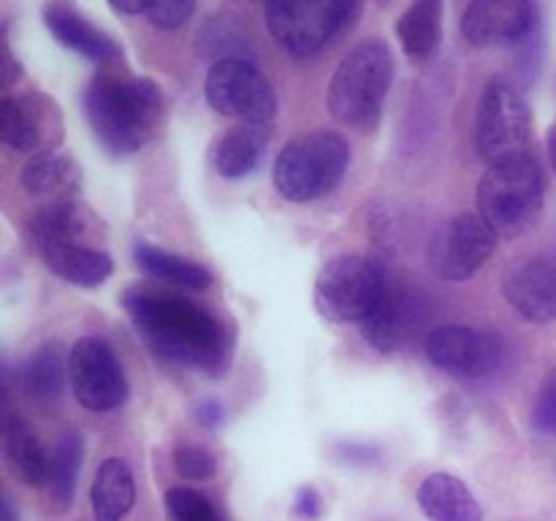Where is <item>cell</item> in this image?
Masks as SVG:
<instances>
[{
    "label": "cell",
    "mask_w": 556,
    "mask_h": 521,
    "mask_svg": "<svg viewBox=\"0 0 556 521\" xmlns=\"http://www.w3.org/2000/svg\"><path fill=\"white\" fill-rule=\"evenodd\" d=\"M38 253L60 280L79 288H98L114 271L112 255L81 242H41Z\"/></svg>",
    "instance_id": "17"
},
{
    "label": "cell",
    "mask_w": 556,
    "mask_h": 521,
    "mask_svg": "<svg viewBox=\"0 0 556 521\" xmlns=\"http://www.w3.org/2000/svg\"><path fill=\"white\" fill-rule=\"evenodd\" d=\"M96 521H123L136 503V481L123 459H103L90 488Z\"/></svg>",
    "instance_id": "21"
},
{
    "label": "cell",
    "mask_w": 556,
    "mask_h": 521,
    "mask_svg": "<svg viewBox=\"0 0 556 521\" xmlns=\"http://www.w3.org/2000/svg\"><path fill=\"white\" fill-rule=\"evenodd\" d=\"M168 521H223L210 497L190 486H174L166 492Z\"/></svg>",
    "instance_id": "30"
},
{
    "label": "cell",
    "mask_w": 556,
    "mask_h": 521,
    "mask_svg": "<svg viewBox=\"0 0 556 521\" xmlns=\"http://www.w3.org/2000/svg\"><path fill=\"white\" fill-rule=\"evenodd\" d=\"M195 47L201 49V54L215 60V63H220V60H231V58L253 60L250 58L248 33H244V27L239 25V20H233L231 14L206 16L199 36H195Z\"/></svg>",
    "instance_id": "27"
},
{
    "label": "cell",
    "mask_w": 556,
    "mask_h": 521,
    "mask_svg": "<svg viewBox=\"0 0 556 521\" xmlns=\"http://www.w3.org/2000/svg\"><path fill=\"white\" fill-rule=\"evenodd\" d=\"M402 304L405 302H402V296L396 293V288L391 285L383 302L378 304V309L362 323L364 336H367V342H372L378 351L389 353L400 345L402 331H405V309H402Z\"/></svg>",
    "instance_id": "29"
},
{
    "label": "cell",
    "mask_w": 556,
    "mask_h": 521,
    "mask_svg": "<svg viewBox=\"0 0 556 521\" xmlns=\"http://www.w3.org/2000/svg\"><path fill=\"white\" fill-rule=\"evenodd\" d=\"M20 185L30 195H41L49 201L65 199L79 188V166L65 152H43L22 166Z\"/></svg>",
    "instance_id": "22"
},
{
    "label": "cell",
    "mask_w": 556,
    "mask_h": 521,
    "mask_svg": "<svg viewBox=\"0 0 556 521\" xmlns=\"http://www.w3.org/2000/svg\"><path fill=\"white\" fill-rule=\"evenodd\" d=\"M195 421H199L201 427H206V429L220 427V423H223V407L217 405L215 399L199 402V407H195Z\"/></svg>",
    "instance_id": "35"
},
{
    "label": "cell",
    "mask_w": 556,
    "mask_h": 521,
    "mask_svg": "<svg viewBox=\"0 0 556 521\" xmlns=\"http://www.w3.org/2000/svg\"><path fill=\"white\" fill-rule=\"evenodd\" d=\"M362 5L356 0H269L264 5L271 38L293 58H313L351 30Z\"/></svg>",
    "instance_id": "7"
},
{
    "label": "cell",
    "mask_w": 556,
    "mask_h": 521,
    "mask_svg": "<svg viewBox=\"0 0 556 521\" xmlns=\"http://www.w3.org/2000/svg\"><path fill=\"white\" fill-rule=\"evenodd\" d=\"M383 266L367 255H334L315 277V307L334 323H364L389 293Z\"/></svg>",
    "instance_id": "6"
},
{
    "label": "cell",
    "mask_w": 556,
    "mask_h": 521,
    "mask_svg": "<svg viewBox=\"0 0 556 521\" xmlns=\"http://www.w3.org/2000/svg\"><path fill=\"white\" fill-rule=\"evenodd\" d=\"M532 427H535V432L556 437V369L543 380L535 410H532Z\"/></svg>",
    "instance_id": "33"
},
{
    "label": "cell",
    "mask_w": 556,
    "mask_h": 521,
    "mask_svg": "<svg viewBox=\"0 0 556 521\" xmlns=\"http://www.w3.org/2000/svg\"><path fill=\"white\" fill-rule=\"evenodd\" d=\"M0 43H3V63H0V68H3V85L11 87L22 76V65L16 63V58H14V54H11V49H9V43H5V38Z\"/></svg>",
    "instance_id": "36"
},
{
    "label": "cell",
    "mask_w": 556,
    "mask_h": 521,
    "mask_svg": "<svg viewBox=\"0 0 556 521\" xmlns=\"http://www.w3.org/2000/svg\"><path fill=\"white\" fill-rule=\"evenodd\" d=\"M427 358L443 372L465 380H481L503 364V340L489 329L448 323L438 326L424 340Z\"/></svg>",
    "instance_id": "12"
},
{
    "label": "cell",
    "mask_w": 556,
    "mask_h": 521,
    "mask_svg": "<svg viewBox=\"0 0 556 521\" xmlns=\"http://www.w3.org/2000/svg\"><path fill=\"white\" fill-rule=\"evenodd\" d=\"M81 109L109 155H134L152 139L163 117L161 87L144 76L98 71L81 92Z\"/></svg>",
    "instance_id": "2"
},
{
    "label": "cell",
    "mask_w": 556,
    "mask_h": 521,
    "mask_svg": "<svg viewBox=\"0 0 556 521\" xmlns=\"http://www.w3.org/2000/svg\"><path fill=\"white\" fill-rule=\"evenodd\" d=\"M0 139L11 150L27 155L52 152L63 141V117L58 103L41 92H25L20 98L5 96L0 101Z\"/></svg>",
    "instance_id": "13"
},
{
    "label": "cell",
    "mask_w": 556,
    "mask_h": 521,
    "mask_svg": "<svg viewBox=\"0 0 556 521\" xmlns=\"http://www.w3.org/2000/svg\"><path fill=\"white\" fill-rule=\"evenodd\" d=\"M3 454L14 475L25 486H49L52 456L47 454L30 423L11 412L3 418Z\"/></svg>",
    "instance_id": "19"
},
{
    "label": "cell",
    "mask_w": 556,
    "mask_h": 521,
    "mask_svg": "<svg viewBox=\"0 0 556 521\" xmlns=\"http://www.w3.org/2000/svg\"><path fill=\"white\" fill-rule=\"evenodd\" d=\"M476 199L478 215L497 237H519L538 220L546 201L541 163L530 152L492 163L478 182Z\"/></svg>",
    "instance_id": "4"
},
{
    "label": "cell",
    "mask_w": 556,
    "mask_h": 521,
    "mask_svg": "<svg viewBox=\"0 0 556 521\" xmlns=\"http://www.w3.org/2000/svg\"><path fill=\"white\" fill-rule=\"evenodd\" d=\"M134 260L144 275L172 282V285L193 288V291H204V288L212 285V271L204 264L185 258V255L168 253V250L155 247V244H136Z\"/></svg>",
    "instance_id": "25"
},
{
    "label": "cell",
    "mask_w": 556,
    "mask_h": 521,
    "mask_svg": "<svg viewBox=\"0 0 556 521\" xmlns=\"http://www.w3.org/2000/svg\"><path fill=\"white\" fill-rule=\"evenodd\" d=\"M123 309L150 353L172 364L220 374L231 353V334L210 309L179 293L157 288H128Z\"/></svg>",
    "instance_id": "1"
},
{
    "label": "cell",
    "mask_w": 556,
    "mask_h": 521,
    "mask_svg": "<svg viewBox=\"0 0 556 521\" xmlns=\"http://www.w3.org/2000/svg\"><path fill=\"white\" fill-rule=\"evenodd\" d=\"M532 141V114L521 92L503 76H494L483 87L476 117V150L492 163L527 155Z\"/></svg>",
    "instance_id": "8"
},
{
    "label": "cell",
    "mask_w": 556,
    "mask_h": 521,
    "mask_svg": "<svg viewBox=\"0 0 556 521\" xmlns=\"http://www.w3.org/2000/svg\"><path fill=\"white\" fill-rule=\"evenodd\" d=\"M174 467L185 481H210L217 470L215 456L201 445H182L174 454Z\"/></svg>",
    "instance_id": "31"
},
{
    "label": "cell",
    "mask_w": 556,
    "mask_h": 521,
    "mask_svg": "<svg viewBox=\"0 0 556 521\" xmlns=\"http://www.w3.org/2000/svg\"><path fill=\"white\" fill-rule=\"evenodd\" d=\"M505 298L530 323L556 320V253L530 258L508 271Z\"/></svg>",
    "instance_id": "15"
},
{
    "label": "cell",
    "mask_w": 556,
    "mask_h": 521,
    "mask_svg": "<svg viewBox=\"0 0 556 521\" xmlns=\"http://www.w3.org/2000/svg\"><path fill=\"white\" fill-rule=\"evenodd\" d=\"M546 147H548V161H552V168H554V174H556V125H554L552 130H548Z\"/></svg>",
    "instance_id": "39"
},
{
    "label": "cell",
    "mask_w": 556,
    "mask_h": 521,
    "mask_svg": "<svg viewBox=\"0 0 556 521\" xmlns=\"http://www.w3.org/2000/svg\"><path fill=\"white\" fill-rule=\"evenodd\" d=\"M193 14V0H150L144 20L152 27H161V30H174V27H182Z\"/></svg>",
    "instance_id": "32"
},
{
    "label": "cell",
    "mask_w": 556,
    "mask_h": 521,
    "mask_svg": "<svg viewBox=\"0 0 556 521\" xmlns=\"http://www.w3.org/2000/svg\"><path fill=\"white\" fill-rule=\"evenodd\" d=\"M90 209L74 195L47 201L33 215L30 231L36 244L41 242H79L90 231Z\"/></svg>",
    "instance_id": "24"
},
{
    "label": "cell",
    "mask_w": 556,
    "mask_h": 521,
    "mask_svg": "<svg viewBox=\"0 0 556 521\" xmlns=\"http://www.w3.org/2000/svg\"><path fill=\"white\" fill-rule=\"evenodd\" d=\"M418 505L429 521H483V510L467 483L451 472H432L418 486Z\"/></svg>",
    "instance_id": "18"
},
{
    "label": "cell",
    "mask_w": 556,
    "mask_h": 521,
    "mask_svg": "<svg viewBox=\"0 0 556 521\" xmlns=\"http://www.w3.org/2000/svg\"><path fill=\"white\" fill-rule=\"evenodd\" d=\"M396 38L410 60H429L443 41V3L421 0L413 3L396 22Z\"/></svg>",
    "instance_id": "23"
},
{
    "label": "cell",
    "mask_w": 556,
    "mask_h": 521,
    "mask_svg": "<svg viewBox=\"0 0 556 521\" xmlns=\"http://www.w3.org/2000/svg\"><path fill=\"white\" fill-rule=\"evenodd\" d=\"M68 385L85 410L109 412L128 399L123 364L101 336H81L68 351Z\"/></svg>",
    "instance_id": "11"
},
{
    "label": "cell",
    "mask_w": 556,
    "mask_h": 521,
    "mask_svg": "<svg viewBox=\"0 0 556 521\" xmlns=\"http://www.w3.org/2000/svg\"><path fill=\"white\" fill-rule=\"evenodd\" d=\"M43 25L49 27L54 38L63 43L71 52L81 54L96 63H112V60L123 58L117 38L109 36L106 30L92 25L87 16H81L74 5L68 3H47L41 9Z\"/></svg>",
    "instance_id": "16"
},
{
    "label": "cell",
    "mask_w": 556,
    "mask_h": 521,
    "mask_svg": "<svg viewBox=\"0 0 556 521\" xmlns=\"http://www.w3.org/2000/svg\"><path fill=\"white\" fill-rule=\"evenodd\" d=\"M394 81V54L383 38H364L337 65L329 81V112L351 128H372Z\"/></svg>",
    "instance_id": "3"
},
{
    "label": "cell",
    "mask_w": 556,
    "mask_h": 521,
    "mask_svg": "<svg viewBox=\"0 0 556 521\" xmlns=\"http://www.w3.org/2000/svg\"><path fill=\"white\" fill-rule=\"evenodd\" d=\"M497 239L494 228L481 215L462 212V215L445 220L429 239V269L448 282L467 280L492 258Z\"/></svg>",
    "instance_id": "10"
},
{
    "label": "cell",
    "mask_w": 556,
    "mask_h": 521,
    "mask_svg": "<svg viewBox=\"0 0 556 521\" xmlns=\"http://www.w3.org/2000/svg\"><path fill=\"white\" fill-rule=\"evenodd\" d=\"M293 510H296V516H302V519H318V516H320V494L315 492L313 486H304L302 492H299Z\"/></svg>",
    "instance_id": "34"
},
{
    "label": "cell",
    "mask_w": 556,
    "mask_h": 521,
    "mask_svg": "<svg viewBox=\"0 0 556 521\" xmlns=\"http://www.w3.org/2000/svg\"><path fill=\"white\" fill-rule=\"evenodd\" d=\"M266 144H269V125L239 123L237 128L226 130L215 144V168L220 177L239 179L248 177L264 157Z\"/></svg>",
    "instance_id": "20"
},
{
    "label": "cell",
    "mask_w": 556,
    "mask_h": 521,
    "mask_svg": "<svg viewBox=\"0 0 556 521\" xmlns=\"http://www.w3.org/2000/svg\"><path fill=\"white\" fill-rule=\"evenodd\" d=\"M204 96L215 112L239 123L269 125L277 114V92L255 60H220L212 63L204 81Z\"/></svg>",
    "instance_id": "9"
},
{
    "label": "cell",
    "mask_w": 556,
    "mask_h": 521,
    "mask_svg": "<svg viewBox=\"0 0 556 521\" xmlns=\"http://www.w3.org/2000/svg\"><path fill=\"white\" fill-rule=\"evenodd\" d=\"M351 163V144L334 130H313L288 141L275 157L271 179L277 193L293 204L315 201L342 182Z\"/></svg>",
    "instance_id": "5"
},
{
    "label": "cell",
    "mask_w": 556,
    "mask_h": 521,
    "mask_svg": "<svg viewBox=\"0 0 556 521\" xmlns=\"http://www.w3.org/2000/svg\"><path fill=\"white\" fill-rule=\"evenodd\" d=\"M0 521H20V516H16V508H14V503H11V497L0 499Z\"/></svg>",
    "instance_id": "38"
},
{
    "label": "cell",
    "mask_w": 556,
    "mask_h": 521,
    "mask_svg": "<svg viewBox=\"0 0 556 521\" xmlns=\"http://www.w3.org/2000/svg\"><path fill=\"white\" fill-rule=\"evenodd\" d=\"M112 9L117 11V14H147L150 0H130V3H119V0H114Z\"/></svg>",
    "instance_id": "37"
},
{
    "label": "cell",
    "mask_w": 556,
    "mask_h": 521,
    "mask_svg": "<svg viewBox=\"0 0 556 521\" xmlns=\"http://www.w3.org/2000/svg\"><path fill=\"white\" fill-rule=\"evenodd\" d=\"M65 378H68V358L58 342L36 347L20 369V385L25 394L41 402H52L63 394Z\"/></svg>",
    "instance_id": "26"
},
{
    "label": "cell",
    "mask_w": 556,
    "mask_h": 521,
    "mask_svg": "<svg viewBox=\"0 0 556 521\" xmlns=\"http://www.w3.org/2000/svg\"><path fill=\"white\" fill-rule=\"evenodd\" d=\"M81 456H85V440H81V434L76 429H65L60 434L58 445H54L52 475H49V492H52V499L58 503L60 510L71 508Z\"/></svg>",
    "instance_id": "28"
},
{
    "label": "cell",
    "mask_w": 556,
    "mask_h": 521,
    "mask_svg": "<svg viewBox=\"0 0 556 521\" xmlns=\"http://www.w3.org/2000/svg\"><path fill=\"white\" fill-rule=\"evenodd\" d=\"M538 5L527 0H476L462 14V33L476 47L521 43L535 33Z\"/></svg>",
    "instance_id": "14"
}]
</instances>
